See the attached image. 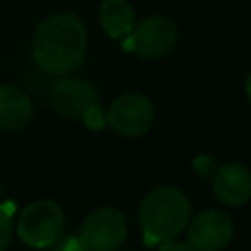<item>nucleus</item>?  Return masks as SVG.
<instances>
[{"label":"nucleus","mask_w":251,"mask_h":251,"mask_svg":"<svg viewBox=\"0 0 251 251\" xmlns=\"http://www.w3.org/2000/svg\"><path fill=\"white\" fill-rule=\"evenodd\" d=\"M86 27L75 14H53L43 20L31 39L35 65L55 76H65L82 65L86 57Z\"/></svg>","instance_id":"1"},{"label":"nucleus","mask_w":251,"mask_h":251,"mask_svg":"<svg viewBox=\"0 0 251 251\" xmlns=\"http://www.w3.org/2000/svg\"><path fill=\"white\" fill-rule=\"evenodd\" d=\"M190 220V200L175 186H157L149 190L137 210V222L147 247L176 237Z\"/></svg>","instance_id":"2"},{"label":"nucleus","mask_w":251,"mask_h":251,"mask_svg":"<svg viewBox=\"0 0 251 251\" xmlns=\"http://www.w3.org/2000/svg\"><path fill=\"white\" fill-rule=\"evenodd\" d=\"M65 227V212L63 208L53 200H33L27 204L14 226L20 239L33 247V249H45L53 241H57L63 235Z\"/></svg>","instance_id":"3"},{"label":"nucleus","mask_w":251,"mask_h":251,"mask_svg":"<svg viewBox=\"0 0 251 251\" xmlns=\"http://www.w3.org/2000/svg\"><path fill=\"white\" fill-rule=\"evenodd\" d=\"M176 39H178V29L171 18L149 16L133 24L131 31L122 39V49L141 59L157 61L173 51Z\"/></svg>","instance_id":"4"},{"label":"nucleus","mask_w":251,"mask_h":251,"mask_svg":"<svg viewBox=\"0 0 251 251\" xmlns=\"http://www.w3.org/2000/svg\"><path fill=\"white\" fill-rule=\"evenodd\" d=\"M126 216L116 208H98L84 218L76 237L84 251H116L126 241Z\"/></svg>","instance_id":"5"},{"label":"nucleus","mask_w":251,"mask_h":251,"mask_svg":"<svg viewBox=\"0 0 251 251\" xmlns=\"http://www.w3.org/2000/svg\"><path fill=\"white\" fill-rule=\"evenodd\" d=\"M106 122L122 137H139L151 129L155 122V108L147 96L127 92L112 102L106 112Z\"/></svg>","instance_id":"6"},{"label":"nucleus","mask_w":251,"mask_h":251,"mask_svg":"<svg viewBox=\"0 0 251 251\" xmlns=\"http://www.w3.org/2000/svg\"><path fill=\"white\" fill-rule=\"evenodd\" d=\"M49 104L61 118H80L98 104V90L92 82L76 76H61L49 90Z\"/></svg>","instance_id":"7"},{"label":"nucleus","mask_w":251,"mask_h":251,"mask_svg":"<svg viewBox=\"0 0 251 251\" xmlns=\"http://www.w3.org/2000/svg\"><path fill=\"white\" fill-rule=\"evenodd\" d=\"M233 237V222L216 208L202 210L188 224V241L198 251H220Z\"/></svg>","instance_id":"8"},{"label":"nucleus","mask_w":251,"mask_h":251,"mask_svg":"<svg viewBox=\"0 0 251 251\" xmlns=\"http://www.w3.org/2000/svg\"><path fill=\"white\" fill-rule=\"evenodd\" d=\"M212 188L224 206H243L251 198V171L239 163L220 165L212 175Z\"/></svg>","instance_id":"9"},{"label":"nucleus","mask_w":251,"mask_h":251,"mask_svg":"<svg viewBox=\"0 0 251 251\" xmlns=\"http://www.w3.org/2000/svg\"><path fill=\"white\" fill-rule=\"evenodd\" d=\"M33 116V106L20 86L0 84V129L18 131L29 124Z\"/></svg>","instance_id":"10"},{"label":"nucleus","mask_w":251,"mask_h":251,"mask_svg":"<svg viewBox=\"0 0 251 251\" xmlns=\"http://www.w3.org/2000/svg\"><path fill=\"white\" fill-rule=\"evenodd\" d=\"M98 18L102 29L112 39H124L135 24V12L127 0H102Z\"/></svg>","instance_id":"11"},{"label":"nucleus","mask_w":251,"mask_h":251,"mask_svg":"<svg viewBox=\"0 0 251 251\" xmlns=\"http://www.w3.org/2000/svg\"><path fill=\"white\" fill-rule=\"evenodd\" d=\"M14 233V204L0 202V251H6Z\"/></svg>","instance_id":"12"},{"label":"nucleus","mask_w":251,"mask_h":251,"mask_svg":"<svg viewBox=\"0 0 251 251\" xmlns=\"http://www.w3.org/2000/svg\"><path fill=\"white\" fill-rule=\"evenodd\" d=\"M80 118H82L84 126H86L88 129H92V131H100L104 126H108V122H106V112L102 110V106H100V104L90 106V108H88Z\"/></svg>","instance_id":"13"},{"label":"nucleus","mask_w":251,"mask_h":251,"mask_svg":"<svg viewBox=\"0 0 251 251\" xmlns=\"http://www.w3.org/2000/svg\"><path fill=\"white\" fill-rule=\"evenodd\" d=\"M45 251H84V247L80 245L76 235H67V237H59L57 241H53L49 247H45Z\"/></svg>","instance_id":"14"},{"label":"nucleus","mask_w":251,"mask_h":251,"mask_svg":"<svg viewBox=\"0 0 251 251\" xmlns=\"http://www.w3.org/2000/svg\"><path fill=\"white\" fill-rule=\"evenodd\" d=\"M192 169L196 171V175L200 176H212L214 171L218 169L216 165V159L210 157V155H198L194 161H192Z\"/></svg>","instance_id":"15"},{"label":"nucleus","mask_w":251,"mask_h":251,"mask_svg":"<svg viewBox=\"0 0 251 251\" xmlns=\"http://www.w3.org/2000/svg\"><path fill=\"white\" fill-rule=\"evenodd\" d=\"M159 251H198V249L190 241L171 237V239H165V241L159 243Z\"/></svg>","instance_id":"16"},{"label":"nucleus","mask_w":251,"mask_h":251,"mask_svg":"<svg viewBox=\"0 0 251 251\" xmlns=\"http://www.w3.org/2000/svg\"><path fill=\"white\" fill-rule=\"evenodd\" d=\"M245 96H247V100L251 104V71H249V75L245 78Z\"/></svg>","instance_id":"17"},{"label":"nucleus","mask_w":251,"mask_h":251,"mask_svg":"<svg viewBox=\"0 0 251 251\" xmlns=\"http://www.w3.org/2000/svg\"><path fill=\"white\" fill-rule=\"evenodd\" d=\"M0 192H2V186H0Z\"/></svg>","instance_id":"18"}]
</instances>
